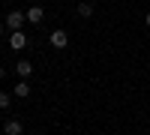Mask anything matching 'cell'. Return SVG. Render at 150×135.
Listing matches in <instances>:
<instances>
[{
	"label": "cell",
	"mask_w": 150,
	"mask_h": 135,
	"mask_svg": "<svg viewBox=\"0 0 150 135\" xmlns=\"http://www.w3.org/2000/svg\"><path fill=\"white\" fill-rule=\"evenodd\" d=\"M24 21H27V15L24 12H9V18H6V27L15 33V30H21L24 27Z\"/></svg>",
	"instance_id": "6da1fadb"
},
{
	"label": "cell",
	"mask_w": 150,
	"mask_h": 135,
	"mask_svg": "<svg viewBox=\"0 0 150 135\" xmlns=\"http://www.w3.org/2000/svg\"><path fill=\"white\" fill-rule=\"evenodd\" d=\"M9 45H12V51H21V48L27 45V36H24L21 30H15V33L9 36Z\"/></svg>",
	"instance_id": "7a4b0ae2"
},
{
	"label": "cell",
	"mask_w": 150,
	"mask_h": 135,
	"mask_svg": "<svg viewBox=\"0 0 150 135\" xmlns=\"http://www.w3.org/2000/svg\"><path fill=\"white\" fill-rule=\"evenodd\" d=\"M51 45H54V48H66V45H69L66 30H54V33H51Z\"/></svg>",
	"instance_id": "3957f363"
},
{
	"label": "cell",
	"mask_w": 150,
	"mask_h": 135,
	"mask_svg": "<svg viewBox=\"0 0 150 135\" xmlns=\"http://www.w3.org/2000/svg\"><path fill=\"white\" fill-rule=\"evenodd\" d=\"M15 72H18L21 78H30V75H33V66H30V60H18V63H15Z\"/></svg>",
	"instance_id": "277c9868"
},
{
	"label": "cell",
	"mask_w": 150,
	"mask_h": 135,
	"mask_svg": "<svg viewBox=\"0 0 150 135\" xmlns=\"http://www.w3.org/2000/svg\"><path fill=\"white\" fill-rule=\"evenodd\" d=\"M12 96H18V99H27V96H30V84H27V81L15 84V87H12Z\"/></svg>",
	"instance_id": "5b68a950"
},
{
	"label": "cell",
	"mask_w": 150,
	"mask_h": 135,
	"mask_svg": "<svg viewBox=\"0 0 150 135\" xmlns=\"http://www.w3.org/2000/svg\"><path fill=\"white\" fill-rule=\"evenodd\" d=\"M24 15H27V21H33V24H39L45 12H42V6H30L27 12H24Z\"/></svg>",
	"instance_id": "8992f818"
},
{
	"label": "cell",
	"mask_w": 150,
	"mask_h": 135,
	"mask_svg": "<svg viewBox=\"0 0 150 135\" xmlns=\"http://www.w3.org/2000/svg\"><path fill=\"white\" fill-rule=\"evenodd\" d=\"M3 132H6V135H21V132H24V126L18 123V120H6V126H3Z\"/></svg>",
	"instance_id": "52a82bcc"
},
{
	"label": "cell",
	"mask_w": 150,
	"mask_h": 135,
	"mask_svg": "<svg viewBox=\"0 0 150 135\" xmlns=\"http://www.w3.org/2000/svg\"><path fill=\"white\" fill-rule=\"evenodd\" d=\"M78 15L81 18H90L93 15V3H78Z\"/></svg>",
	"instance_id": "ba28073f"
},
{
	"label": "cell",
	"mask_w": 150,
	"mask_h": 135,
	"mask_svg": "<svg viewBox=\"0 0 150 135\" xmlns=\"http://www.w3.org/2000/svg\"><path fill=\"white\" fill-rule=\"evenodd\" d=\"M9 102H12V93H3V90H0V108H9Z\"/></svg>",
	"instance_id": "9c48e42d"
},
{
	"label": "cell",
	"mask_w": 150,
	"mask_h": 135,
	"mask_svg": "<svg viewBox=\"0 0 150 135\" xmlns=\"http://www.w3.org/2000/svg\"><path fill=\"white\" fill-rule=\"evenodd\" d=\"M144 24H147V27H150V12H147V15H144Z\"/></svg>",
	"instance_id": "30bf717a"
},
{
	"label": "cell",
	"mask_w": 150,
	"mask_h": 135,
	"mask_svg": "<svg viewBox=\"0 0 150 135\" xmlns=\"http://www.w3.org/2000/svg\"><path fill=\"white\" fill-rule=\"evenodd\" d=\"M3 75H6V72H3V66H0V81H3Z\"/></svg>",
	"instance_id": "8fae6325"
},
{
	"label": "cell",
	"mask_w": 150,
	"mask_h": 135,
	"mask_svg": "<svg viewBox=\"0 0 150 135\" xmlns=\"http://www.w3.org/2000/svg\"><path fill=\"white\" fill-rule=\"evenodd\" d=\"M0 36H3V27H0Z\"/></svg>",
	"instance_id": "7c38bea8"
}]
</instances>
